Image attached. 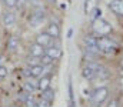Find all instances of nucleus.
<instances>
[{"mask_svg":"<svg viewBox=\"0 0 123 107\" xmlns=\"http://www.w3.org/2000/svg\"><path fill=\"white\" fill-rule=\"evenodd\" d=\"M47 34L50 36L52 39H57L59 34H60V30H59V26L57 24H49V27H47V32H46Z\"/></svg>","mask_w":123,"mask_h":107,"instance_id":"nucleus-11","label":"nucleus"},{"mask_svg":"<svg viewBox=\"0 0 123 107\" xmlns=\"http://www.w3.org/2000/svg\"><path fill=\"white\" fill-rule=\"evenodd\" d=\"M29 3H30V4H33V6H36V7H40V6H42L40 0H29Z\"/></svg>","mask_w":123,"mask_h":107,"instance_id":"nucleus-26","label":"nucleus"},{"mask_svg":"<svg viewBox=\"0 0 123 107\" xmlns=\"http://www.w3.org/2000/svg\"><path fill=\"white\" fill-rule=\"evenodd\" d=\"M30 74L31 77H42L43 76V64L30 66Z\"/></svg>","mask_w":123,"mask_h":107,"instance_id":"nucleus-12","label":"nucleus"},{"mask_svg":"<svg viewBox=\"0 0 123 107\" xmlns=\"http://www.w3.org/2000/svg\"><path fill=\"white\" fill-rule=\"evenodd\" d=\"M43 22H44V11H43L40 7H36L34 11H33V16L30 17V24L34 26V27H37V26H40Z\"/></svg>","mask_w":123,"mask_h":107,"instance_id":"nucleus-4","label":"nucleus"},{"mask_svg":"<svg viewBox=\"0 0 123 107\" xmlns=\"http://www.w3.org/2000/svg\"><path fill=\"white\" fill-rule=\"evenodd\" d=\"M96 40H97V39H94L92 36H87V37L85 39V43H86L87 46H96Z\"/></svg>","mask_w":123,"mask_h":107,"instance_id":"nucleus-21","label":"nucleus"},{"mask_svg":"<svg viewBox=\"0 0 123 107\" xmlns=\"http://www.w3.org/2000/svg\"><path fill=\"white\" fill-rule=\"evenodd\" d=\"M109 107H117V101H116V100H112L110 104H109Z\"/></svg>","mask_w":123,"mask_h":107,"instance_id":"nucleus-28","label":"nucleus"},{"mask_svg":"<svg viewBox=\"0 0 123 107\" xmlns=\"http://www.w3.org/2000/svg\"><path fill=\"white\" fill-rule=\"evenodd\" d=\"M110 30H112V26H110L107 22H105L103 19L99 17V19L93 20V32L99 36V37L107 36L109 33H110Z\"/></svg>","mask_w":123,"mask_h":107,"instance_id":"nucleus-2","label":"nucleus"},{"mask_svg":"<svg viewBox=\"0 0 123 107\" xmlns=\"http://www.w3.org/2000/svg\"><path fill=\"white\" fill-rule=\"evenodd\" d=\"M26 4H27V0H17V3H16L17 7H25Z\"/></svg>","mask_w":123,"mask_h":107,"instance_id":"nucleus-25","label":"nucleus"},{"mask_svg":"<svg viewBox=\"0 0 123 107\" xmlns=\"http://www.w3.org/2000/svg\"><path fill=\"white\" fill-rule=\"evenodd\" d=\"M49 87H50V77H47V76H42L40 80L37 81V89H40L42 91H44V90L49 89Z\"/></svg>","mask_w":123,"mask_h":107,"instance_id":"nucleus-10","label":"nucleus"},{"mask_svg":"<svg viewBox=\"0 0 123 107\" xmlns=\"http://www.w3.org/2000/svg\"><path fill=\"white\" fill-rule=\"evenodd\" d=\"M110 10L115 11L116 14L119 16H123V0H113L110 4H109Z\"/></svg>","mask_w":123,"mask_h":107,"instance_id":"nucleus-7","label":"nucleus"},{"mask_svg":"<svg viewBox=\"0 0 123 107\" xmlns=\"http://www.w3.org/2000/svg\"><path fill=\"white\" fill-rule=\"evenodd\" d=\"M23 73H25V76H31L30 74V67H26V69L23 70Z\"/></svg>","mask_w":123,"mask_h":107,"instance_id":"nucleus-27","label":"nucleus"},{"mask_svg":"<svg viewBox=\"0 0 123 107\" xmlns=\"http://www.w3.org/2000/svg\"><path fill=\"white\" fill-rule=\"evenodd\" d=\"M17 47H19V39L14 37V36H12V37L7 40V49H9V50H16Z\"/></svg>","mask_w":123,"mask_h":107,"instance_id":"nucleus-14","label":"nucleus"},{"mask_svg":"<svg viewBox=\"0 0 123 107\" xmlns=\"http://www.w3.org/2000/svg\"><path fill=\"white\" fill-rule=\"evenodd\" d=\"M39 59H40V57H34V56L27 57V64H29V66H36V64H40Z\"/></svg>","mask_w":123,"mask_h":107,"instance_id":"nucleus-19","label":"nucleus"},{"mask_svg":"<svg viewBox=\"0 0 123 107\" xmlns=\"http://www.w3.org/2000/svg\"><path fill=\"white\" fill-rule=\"evenodd\" d=\"M40 62H42V64H43V66H46V64H52L55 60H53L52 57H49L47 54H43V56L40 57Z\"/></svg>","mask_w":123,"mask_h":107,"instance_id":"nucleus-18","label":"nucleus"},{"mask_svg":"<svg viewBox=\"0 0 123 107\" xmlns=\"http://www.w3.org/2000/svg\"><path fill=\"white\" fill-rule=\"evenodd\" d=\"M1 1H3V0H1Z\"/></svg>","mask_w":123,"mask_h":107,"instance_id":"nucleus-32","label":"nucleus"},{"mask_svg":"<svg viewBox=\"0 0 123 107\" xmlns=\"http://www.w3.org/2000/svg\"><path fill=\"white\" fill-rule=\"evenodd\" d=\"M90 13H92V22H93V20H96V19H99V17H100V14H102V11H100V9H99V7H94Z\"/></svg>","mask_w":123,"mask_h":107,"instance_id":"nucleus-20","label":"nucleus"},{"mask_svg":"<svg viewBox=\"0 0 123 107\" xmlns=\"http://www.w3.org/2000/svg\"><path fill=\"white\" fill-rule=\"evenodd\" d=\"M3 1H4V4H6L9 9L14 7V6H16V3H17V0H3Z\"/></svg>","mask_w":123,"mask_h":107,"instance_id":"nucleus-22","label":"nucleus"},{"mask_svg":"<svg viewBox=\"0 0 123 107\" xmlns=\"http://www.w3.org/2000/svg\"><path fill=\"white\" fill-rule=\"evenodd\" d=\"M3 62H4V57H3V56H1V54H0V66H1V64H3Z\"/></svg>","mask_w":123,"mask_h":107,"instance_id":"nucleus-29","label":"nucleus"},{"mask_svg":"<svg viewBox=\"0 0 123 107\" xmlns=\"http://www.w3.org/2000/svg\"><path fill=\"white\" fill-rule=\"evenodd\" d=\"M37 106H39V107H49V106H50V103L42 99V101H39V103H37Z\"/></svg>","mask_w":123,"mask_h":107,"instance_id":"nucleus-24","label":"nucleus"},{"mask_svg":"<svg viewBox=\"0 0 123 107\" xmlns=\"http://www.w3.org/2000/svg\"><path fill=\"white\" fill-rule=\"evenodd\" d=\"M1 23L6 29H12L16 24V14L13 11H6L1 16Z\"/></svg>","mask_w":123,"mask_h":107,"instance_id":"nucleus-5","label":"nucleus"},{"mask_svg":"<svg viewBox=\"0 0 123 107\" xmlns=\"http://www.w3.org/2000/svg\"><path fill=\"white\" fill-rule=\"evenodd\" d=\"M96 4H97V0H85V10H86V13H90L94 7H97Z\"/></svg>","mask_w":123,"mask_h":107,"instance_id":"nucleus-17","label":"nucleus"},{"mask_svg":"<svg viewBox=\"0 0 123 107\" xmlns=\"http://www.w3.org/2000/svg\"><path fill=\"white\" fill-rule=\"evenodd\" d=\"M36 89H37V83H36L34 80H27V81L25 83V90H26L27 93H30L31 94Z\"/></svg>","mask_w":123,"mask_h":107,"instance_id":"nucleus-16","label":"nucleus"},{"mask_svg":"<svg viewBox=\"0 0 123 107\" xmlns=\"http://www.w3.org/2000/svg\"><path fill=\"white\" fill-rule=\"evenodd\" d=\"M107 94H109V91H107L106 87H99V89H96V90L92 93L90 101H92L93 104H102V103L106 100Z\"/></svg>","mask_w":123,"mask_h":107,"instance_id":"nucleus-3","label":"nucleus"},{"mask_svg":"<svg viewBox=\"0 0 123 107\" xmlns=\"http://www.w3.org/2000/svg\"><path fill=\"white\" fill-rule=\"evenodd\" d=\"M30 56H34V57H42L43 54H44V47L42 46V44H39V43H34V44H31L30 46Z\"/></svg>","mask_w":123,"mask_h":107,"instance_id":"nucleus-6","label":"nucleus"},{"mask_svg":"<svg viewBox=\"0 0 123 107\" xmlns=\"http://www.w3.org/2000/svg\"><path fill=\"white\" fill-rule=\"evenodd\" d=\"M42 99L43 100H46V101H49V103H52L53 101V99H55V91L49 87V89H46L44 91H43V94H42Z\"/></svg>","mask_w":123,"mask_h":107,"instance_id":"nucleus-13","label":"nucleus"},{"mask_svg":"<svg viewBox=\"0 0 123 107\" xmlns=\"http://www.w3.org/2000/svg\"><path fill=\"white\" fill-rule=\"evenodd\" d=\"M83 77L89 79V80H93V79H96V71L93 70V69H90L89 66H86L83 69Z\"/></svg>","mask_w":123,"mask_h":107,"instance_id":"nucleus-15","label":"nucleus"},{"mask_svg":"<svg viewBox=\"0 0 123 107\" xmlns=\"http://www.w3.org/2000/svg\"><path fill=\"white\" fill-rule=\"evenodd\" d=\"M9 74V70L4 67V66H0V79H3V77H6Z\"/></svg>","mask_w":123,"mask_h":107,"instance_id":"nucleus-23","label":"nucleus"},{"mask_svg":"<svg viewBox=\"0 0 123 107\" xmlns=\"http://www.w3.org/2000/svg\"><path fill=\"white\" fill-rule=\"evenodd\" d=\"M96 46H97V49H99L100 51H103V53L115 51V50L119 47V44H117L115 40H112V39H109V37H106V36L99 37V39L96 40Z\"/></svg>","mask_w":123,"mask_h":107,"instance_id":"nucleus-1","label":"nucleus"},{"mask_svg":"<svg viewBox=\"0 0 123 107\" xmlns=\"http://www.w3.org/2000/svg\"><path fill=\"white\" fill-rule=\"evenodd\" d=\"M12 107H19V106H12Z\"/></svg>","mask_w":123,"mask_h":107,"instance_id":"nucleus-31","label":"nucleus"},{"mask_svg":"<svg viewBox=\"0 0 123 107\" xmlns=\"http://www.w3.org/2000/svg\"><path fill=\"white\" fill-rule=\"evenodd\" d=\"M36 43L42 44L43 47H46V46H50V43H52V37L47 34V33H42V34L37 36V39H36Z\"/></svg>","mask_w":123,"mask_h":107,"instance_id":"nucleus-9","label":"nucleus"},{"mask_svg":"<svg viewBox=\"0 0 123 107\" xmlns=\"http://www.w3.org/2000/svg\"><path fill=\"white\" fill-rule=\"evenodd\" d=\"M44 54H47L49 57H52L53 60H57L62 57V50L59 47H49L44 50Z\"/></svg>","mask_w":123,"mask_h":107,"instance_id":"nucleus-8","label":"nucleus"},{"mask_svg":"<svg viewBox=\"0 0 123 107\" xmlns=\"http://www.w3.org/2000/svg\"><path fill=\"white\" fill-rule=\"evenodd\" d=\"M49 1H52V3H55V1H56V0H49Z\"/></svg>","mask_w":123,"mask_h":107,"instance_id":"nucleus-30","label":"nucleus"}]
</instances>
